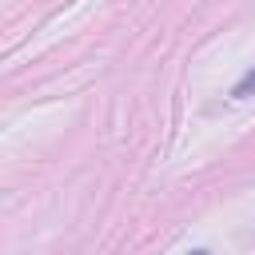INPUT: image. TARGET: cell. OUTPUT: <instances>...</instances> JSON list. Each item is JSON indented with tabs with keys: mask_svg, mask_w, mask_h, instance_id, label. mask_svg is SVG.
I'll list each match as a JSON object with an SVG mask.
<instances>
[{
	"mask_svg": "<svg viewBox=\"0 0 255 255\" xmlns=\"http://www.w3.org/2000/svg\"><path fill=\"white\" fill-rule=\"evenodd\" d=\"M191 255H207V251H191Z\"/></svg>",
	"mask_w": 255,
	"mask_h": 255,
	"instance_id": "7a4b0ae2",
	"label": "cell"
},
{
	"mask_svg": "<svg viewBox=\"0 0 255 255\" xmlns=\"http://www.w3.org/2000/svg\"><path fill=\"white\" fill-rule=\"evenodd\" d=\"M251 92H255V68H251V72L235 84V92H231V96H251Z\"/></svg>",
	"mask_w": 255,
	"mask_h": 255,
	"instance_id": "6da1fadb",
	"label": "cell"
}]
</instances>
